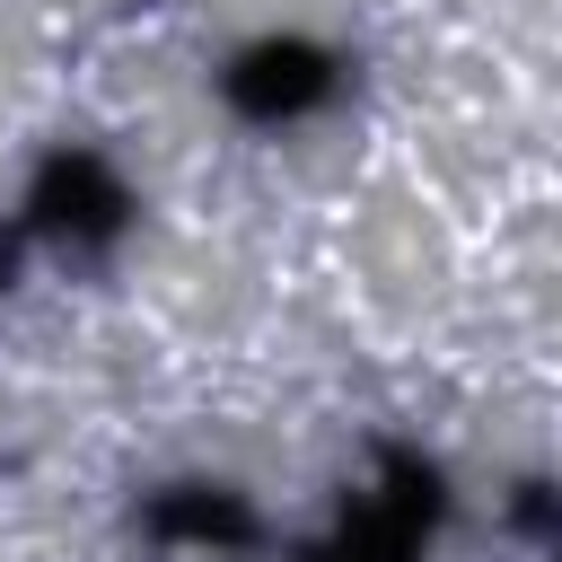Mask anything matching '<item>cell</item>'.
<instances>
[{
	"instance_id": "1",
	"label": "cell",
	"mask_w": 562,
	"mask_h": 562,
	"mask_svg": "<svg viewBox=\"0 0 562 562\" xmlns=\"http://www.w3.org/2000/svg\"><path fill=\"white\" fill-rule=\"evenodd\" d=\"M439 527V474L404 448L378 457V492L307 553V562H422V536Z\"/></svg>"
},
{
	"instance_id": "2",
	"label": "cell",
	"mask_w": 562,
	"mask_h": 562,
	"mask_svg": "<svg viewBox=\"0 0 562 562\" xmlns=\"http://www.w3.org/2000/svg\"><path fill=\"white\" fill-rule=\"evenodd\" d=\"M123 220H132V193L114 184V167H105L97 149H53V158L35 167L26 228H44V237H79V246H105Z\"/></svg>"
},
{
	"instance_id": "3",
	"label": "cell",
	"mask_w": 562,
	"mask_h": 562,
	"mask_svg": "<svg viewBox=\"0 0 562 562\" xmlns=\"http://www.w3.org/2000/svg\"><path fill=\"white\" fill-rule=\"evenodd\" d=\"M220 88H228L237 114L281 123V114H307V105L334 97V53L325 44H299V35H272V44H246Z\"/></svg>"
},
{
	"instance_id": "4",
	"label": "cell",
	"mask_w": 562,
	"mask_h": 562,
	"mask_svg": "<svg viewBox=\"0 0 562 562\" xmlns=\"http://www.w3.org/2000/svg\"><path fill=\"white\" fill-rule=\"evenodd\" d=\"M140 527L158 544H255V509L237 492H211V483H176L140 509Z\"/></svg>"
},
{
	"instance_id": "5",
	"label": "cell",
	"mask_w": 562,
	"mask_h": 562,
	"mask_svg": "<svg viewBox=\"0 0 562 562\" xmlns=\"http://www.w3.org/2000/svg\"><path fill=\"white\" fill-rule=\"evenodd\" d=\"M518 527H544V536H553V527H562V509H553V501H544V483H527V501H518Z\"/></svg>"
}]
</instances>
